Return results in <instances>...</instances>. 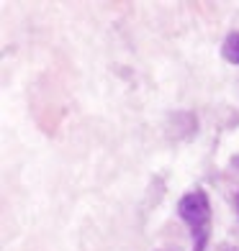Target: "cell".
I'll list each match as a JSON object with an SVG mask.
<instances>
[{"instance_id": "1", "label": "cell", "mask_w": 239, "mask_h": 251, "mask_svg": "<svg viewBox=\"0 0 239 251\" xmlns=\"http://www.w3.org/2000/svg\"><path fill=\"white\" fill-rule=\"evenodd\" d=\"M178 215L185 223L190 233V251H206L213 231V213H211V198L203 187L188 190L178 200Z\"/></svg>"}, {"instance_id": "2", "label": "cell", "mask_w": 239, "mask_h": 251, "mask_svg": "<svg viewBox=\"0 0 239 251\" xmlns=\"http://www.w3.org/2000/svg\"><path fill=\"white\" fill-rule=\"evenodd\" d=\"M221 56L229 64H239V31L226 33V39L221 44Z\"/></svg>"}, {"instance_id": "3", "label": "cell", "mask_w": 239, "mask_h": 251, "mask_svg": "<svg viewBox=\"0 0 239 251\" xmlns=\"http://www.w3.org/2000/svg\"><path fill=\"white\" fill-rule=\"evenodd\" d=\"M232 164H234V167H237V169H239V151H237V154H234V156H232Z\"/></svg>"}, {"instance_id": "4", "label": "cell", "mask_w": 239, "mask_h": 251, "mask_svg": "<svg viewBox=\"0 0 239 251\" xmlns=\"http://www.w3.org/2000/svg\"><path fill=\"white\" fill-rule=\"evenodd\" d=\"M237 213H239V192H237Z\"/></svg>"}]
</instances>
